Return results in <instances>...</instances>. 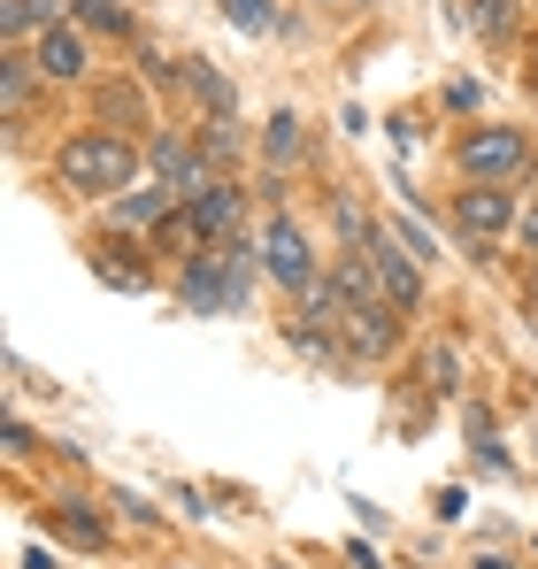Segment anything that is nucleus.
<instances>
[{
    "mask_svg": "<svg viewBox=\"0 0 538 569\" xmlns=\"http://www.w3.org/2000/svg\"><path fill=\"white\" fill-rule=\"evenodd\" d=\"M47 531L70 539L78 555H108V523L92 516V500H78V492H54V500H47Z\"/></svg>",
    "mask_w": 538,
    "mask_h": 569,
    "instance_id": "obj_12",
    "label": "nucleus"
},
{
    "mask_svg": "<svg viewBox=\"0 0 538 569\" xmlns=\"http://www.w3.org/2000/svg\"><path fill=\"white\" fill-rule=\"evenodd\" d=\"M216 8H223L231 31H269L277 23V0H216Z\"/></svg>",
    "mask_w": 538,
    "mask_h": 569,
    "instance_id": "obj_22",
    "label": "nucleus"
},
{
    "mask_svg": "<svg viewBox=\"0 0 538 569\" xmlns=\"http://www.w3.org/2000/svg\"><path fill=\"white\" fill-rule=\"evenodd\" d=\"M192 139H200V154H208L216 178H231V170L247 162V131H239V116H216V123H200Z\"/></svg>",
    "mask_w": 538,
    "mask_h": 569,
    "instance_id": "obj_19",
    "label": "nucleus"
},
{
    "mask_svg": "<svg viewBox=\"0 0 538 569\" xmlns=\"http://www.w3.org/2000/svg\"><path fill=\"white\" fill-rule=\"evenodd\" d=\"M185 86L200 93V108H208V123H216V116H239V93H231V86L216 78V62H200V54H185Z\"/></svg>",
    "mask_w": 538,
    "mask_h": 569,
    "instance_id": "obj_21",
    "label": "nucleus"
},
{
    "mask_svg": "<svg viewBox=\"0 0 538 569\" xmlns=\"http://www.w3.org/2000/svg\"><path fill=\"white\" fill-rule=\"evenodd\" d=\"M516 247H524V262H538V200H524V216H516Z\"/></svg>",
    "mask_w": 538,
    "mask_h": 569,
    "instance_id": "obj_24",
    "label": "nucleus"
},
{
    "mask_svg": "<svg viewBox=\"0 0 538 569\" xmlns=\"http://www.w3.org/2000/svg\"><path fill=\"white\" fill-rule=\"evenodd\" d=\"M92 123H108V131H123V139H155V108H147V93H139L131 78L92 86Z\"/></svg>",
    "mask_w": 538,
    "mask_h": 569,
    "instance_id": "obj_11",
    "label": "nucleus"
},
{
    "mask_svg": "<svg viewBox=\"0 0 538 569\" xmlns=\"http://www.w3.org/2000/svg\"><path fill=\"white\" fill-rule=\"evenodd\" d=\"M439 208H447V231L461 239L469 262H492V254L516 239V216H524L516 186H454Z\"/></svg>",
    "mask_w": 538,
    "mask_h": 569,
    "instance_id": "obj_4",
    "label": "nucleus"
},
{
    "mask_svg": "<svg viewBox=\"0 0 538 569\" xmlns=\"http://www.w3.org/2000/svg\"><path fill=\"white\" fill-rule=\"evenodd\" d=\"M524 316H531V331H538V262H524Z\"/></svg>",
    "mask_w": 538,
    "mask_h": 569,
    "instance_id": "obj_26",
    "label": "nucleus"
},
{
    "mask_svg": "<svg viewBox=\"0 0 538 569\" xmlns=\"http://www.w3.org/2000/svg\"><path fill=\"white\" fill-rule=\"evenodd\" d=\"M147 178L170 192L178 208H185V200H200L208 186H223V178L208 170V154H200L192 131H155V139H147Z\"/></svg>",
    "mask_w": 538,
    "mask_h": 569,
    "instance_id": "obj_6",
    "label": "nucleus"
},
{
    "mask_svg": "<svg viewBox=\"0 0 538 569\" xmlns=\"http://www.w3.org/2000/svg\"><path fill=\"white\" fill-rule=\"evenodd\" d=\"M54 23H70L62 0H0V39H8V47H31V39L54 31Z\"/></svg>",
    "mask_w": 538,
    "mask_h": 569,
    "instance_id": "obj_16",
    "label": "nucleus"
},
{
    "mask_svg": "<svg viewBox=\"0 0 538 569\" xmlns=\"http://www.w3.org/2000/svg\"><path fill=\"white\" fill-rule=\"evenodd\" d=\"M369 270H377V292H385V308H400V316H424V262L392 239V231H377L369 247Z\"/></svg>",
    "mask_w": 538,
    "mask_h": 569,
    "instance_id": "obj_8",
    "label": "nucleus"
},
{
    "mask_svg": "<svg viewBox=\"0 0 538 569\" xmlns=\"http://www.w3.org/2000/svg\"><path fill=\"white\" fill-rule=\"evenodd\" d=\"M185 223H192V239H200V247H239V223H247V186H239V178L208 186L200 200H185Z\"/></svg>",
    "mask_w": 538,
    "mask_h": 569,
    "instance_id": "obj_9",
    "label": "nucleus"
},
{
    "mask_svg": "<svg viewBox=\"0 0 538 569\" xmlns=\"http://www.w3.org/2000/svg\"><path fill=\"white\" fill-rule=\"evenodd\" d=\"M147 170V147L108 131V123H78L54 139V186L78 192V200H123Z\"/></svg>",
    "mask_w": 538,
    "mask_h": 569,
    "instance_id": "obj_1",
    "label": "nucleus"
},
{
    "mask_svg": "<svg viewBox=\"0 0 538 569\" xmlns=\"http://www.w3.org/2000/svg\"><path fill=\"white\" fill-rule=\"evenodd\" d=\"M0 439H8V455H16V462L31 455V423H23V416H8V431H0Z\"/></svg>",
    "mask_w": 538,
    "mask_h": 569,
    "instance_id": "obj_25",
    "label": "nucleus"
},
{
    "mask_svg": "<svg viewBox=\"0 0 538 569\" xmlns=\"http://www.w3.org/2000/svg\"><path fill=\"white\" fill-rule=\"evenodd\" d=\"M262 284V254L239 239V247H200L178 262V300L192 316H239Z\"/></svg>",
    "mask_w": 538,
    "mask_h": 569,
    "instance_id": "obj_2",
    "label": "nucleus"
},
{
    "mask_svg": "<svg viewBox=\"0 0 538 569\" xmlns=\"http://www.w3.org/2000/svg\"><path fill=\"white\" fill-rule=\"evenodd\" d=\"M531 16H538V0H531Z\"/></svg>",
    "mask_w": 538,
    "mask_h": 569,
    "instance_id": "obj_28",
    "label": "nucleus"
},
{
    "mask_svg": "<svg viewBox=\"0 0 538 569\" xmlns=\"http://www.w3.org/2000/svg\"><path fill=\"white\" fill-rule=\"evenodd\" d=\"M447 154H454V178H461V186H524L538 170L531 131H524V123H485V116L454 131Z\"/></svg>",
    "mask_w": 538,
    "mask_h": 569,
    "instance_id": "obj_3",
    "label": "nucleus"
},
{
    "mask_svg": "<svg viewBox=\"0 0 538 569\" xmlns=\"http://www.w3.org/2000/svg\"><path fill=\"white\" fill-rule=\"evenodd\" d=\"M339 347H347L355 362H392V355L408 347V316H400V308H385V300L347 308V316H339Z\"/></svg>",
    "mask_w": 538,
    "mask_h": 569,
    "instance_id": "obj_7",
    "label": "nucleus"
},
{
    "mask_svg": "<svg viewBox=\"0 0 538 569\" xmlns=\"http://www.w3.org/2000/svg\"><path fill=\"white\" fill-rule=\"evenodd\" d=\"M255 254H262V278L277 284V292H316L323 284V254H316V239H308V223L300 216H285V208H269V223H262V239H255Z\"/></svg>",
    "mask_w": 538,
    "mask_h": 569,
    "instance_id": "obj_5",
    "label": "nucleus"
},
{
    "mask_svg": "<svg viewBox=\"0 0 538 569\" xmlns=\"http://www.w3.org/2000/svg\"><path fill=\"white\" fill-rule=\"evenodd\" d=\"M477 569H516V562L508 555H477Z\"/></svg>",
    "mask_w": 538,
    "mask_h": 569,
    "instance_id": "obj_27",
    "label": "nucleus"
},
{
    "mask_svg": "<svg viewBox=\"0 0 538 569\" xmlns=\"http://www.w3.org/2000/svg\"><path fill=\"white\" fill-rule=\"evenodd\" d=\"M92 270H100V284H123V292H147V284H155L147 254L123 247V239H92Z\"/></svg>",
    "mask_w": 538,
    "mask_h": 569,
    "instance_id": "obj_17",
    "label": "nucleus"
},
{
    "mask_svg": "<svg viewBox=\"0 0 538 569\" xmlns=\"http://www.w3.org/2000/svg\"><path fill=\"white\" fill-rule=\"evenodd\" d=\"M262 154H269V178H285L292 162H308V131H300V116H292V108H277V116H269Z\"/></svg>",
    "mask_w": 538,
    "mask_h": 569,
    "instance_id": "obj_20",
    "label": "nucleus"
},
{
    "mask_svg": "<svg viewBox=\"0 0 538 569\" xmlns=\"http://www.w3.org/2000/svg\"><path fill=\"white\" fill-rule=\"evenodd\" d=\"M31 62H39V78L62 93V86H92V47L78 23H54V31H39L31 39Z\"/></svg>",
    "mask_w": 538,
    "mask_h": 569,
    "instance_id": "obj_10",
    "label": "nucleus"
},
{
    "mask_svg": "<svg viewBox=\"0 0 538 569\" xmlns=\"http://www.w3.org/2000/svg\"><path fill=\"white\" fill-rule=\"evenodd\" d=\"M70 23L86 39H116V47H139V16L131 0H70Z\"/></svg>",
    "mask_w": 538,
    "mask_h": 569,
    "instance_id": "obj_14",
    "label": "nucleus"
},
{
    "mask_svg": "<svg viewBox=\"0 0 538 569\" xmlns=\"http://www.w3.org/2000/svg\"><path fill=\"white\" fill-rule=\"evenodd\" d=\"M516 86H524V100L538 108V31H531V47L516 54Z\"/></svg>",
    "mask_w": 538,
    "mask_h": 569,
    "instance_id": "obj_23",
    "label": "nucleus"
},
{
    "mask_svg": "<svg viewBox=\"0 0 538 569\" xmlns=\"http://www.w3.org/2000/svg\"><path fill=\"white\" fill-rule=\"evenodd\" d=\"M170 208H178V200H170L162 186H131L123 200H108V216H116V231H147V239H155V223H162Z\"/></svg>",
    "mask_w": 538,
    "mask_h": 569,
    "instance_id": "obj_18",
    "label": "nucleus"
},
{
    "mask_svg": "<svg viewBox=\"0 0 538 569\" xmlns=\"http://www.w3.org/2000/svg\"><path fill=\"white\" fill-rule=\"evenodd\" d=\"M416 378L431 385V400H461V385H469V362H461V347H454V339H424V355H416Z\"/></svg>",
    "mask_w": 538,
    "mask_h": 569,
    "instance_id": "obj_15",
    "label": "nucleus"
},
{
    "mask_svg": "<svg viewBox=\"0 0 538 569\" xmlns=\"http://www.w3.org/2000/svg\"><path fill=\"white\" fill-rule=\"evenodd\" d=\"M54 93L47 78H39V62H31V47H8L0 54V100H8V131H23V116H31V100Z\"/></svg>",
    "mask_w": 538,
    "mask_h": 569,
    "instance_id": "obj_13",
    "label": "nucleus"
}]
</instances>
